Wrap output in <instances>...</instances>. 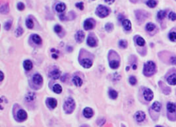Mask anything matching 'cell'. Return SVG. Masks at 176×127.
Here are the masks:
<instances>
[{"label":"cell","mask_w":176,"mask_h":127,"mask_svg":"<svg viewBox=\"0 0 176 127\" xmlns=\"http://www.w3.org/2000/svg\"><path fill=\"white\" fill-rule=\"evenodd\" d=\"M156 72V66L153 61H148L144 64L143 73L146 76H151Z\"/></svg>","instance_id":"obj_1"},{"label":"cell","mask_w":176,"mask_h":127,"mask_svg":"<svg viewBox=\"0 0 176 127\" xmlns=\"http://www.w3.org/2000/svg\"><path fill=\"white\" fill-rule=\"evenodd\" d=\"M63 109H64L65 113H72L75 109V102H74V99L72 98H67L65 102Z\"/></svg>","instance_id":"obj_2"},{"label":"cell","mask_w":176,"mask_h":127,"mask_svg":"<svg viewBox=\"0 0 176 127\" xmlns=\"http://www.w3.org/2000/svg\"><path fill=\"white\" fill-rule=\"evenodd\" d=\"M96 14L97 16L99 17L100 18H104V17H106L109 15V9L105 6L100 5L96 8Z\"/></svg>","instance_id":"obj_3"},{"label":"cell","mask_w":176,"mask_h":127,"mask_svg":"<svg viewBox=\"0 0 176 127\" xmlns=\"http://www.w3.org/2000/svg\"><path fill=\"white\" fill-rule=\"evenodd\" d=\"M95 25V21L93 19H88L85 21L84 22V28L86 30H90L94 28Z\"/></svg>","instance_id":"obj_4"},{"label":"cell","mask_w":176,"mask_h":127,"mask_svg":"<svg viewBox=\"0 0 176 127\" xmlns=\"http://www.w3.org/2000/svg\"><path fill=\"white\" fill-rule=\"evenodd\" d=\"M136 18L138 20L143 21L147 18L148 13L143 10H137V11H136Z\"/></svg>","instance_id":"obj_5"},{"label":"cell","mask_w":176,"mask_h":127,"mask_svg":"<svg viewBox=\"0 0 176 127\" xmlns=\"http://www.w3.org/2000/svg\"><path fill=\"white\" fill-rule=\"evenodd\" d=\"M144 98L147 101H151L154 98V93L149 89H146L144 91Z\"/></svg>","instance_id":"obj_6"},{"label":"cell","mask_w":176,"mask_h":127,"mask_svg":"<svg viewBox=\"0 0 176 127\" xmlns=\"http://www.w3.org/2000/svg\"><path fill=\"white\" fill-rule=\"evenodd\" d=\"M28 118V114L26 113V111L23 109H20L17 112V118L19 119V121H24L26 120Z\"/></svg>","instance_id":"obj_7"},{"label":"cell","mask_w":176,"mask_h":127,"mask_svg":"<svg viewBox=\"0 0 176 127\" xmlns=\"http://www.w3.org/2000/svg\"><path fill=\"white\" fill-rule=\"evenodd\" d=\"M135 118H136V120L137 122H141L144 120V119L146 118V115L143 111H138L135 114Z\"/></svg>","instance_id":"obj_8"},{"label":"cell","mask_w":176,"mask_h":127,"mask_svg":"<svg viewBox=\"0 0 176 127\" xmlns=\"http://www.w3.org/2000/svg\"><path fill=\"white\" fill-rule=\"evenodd\" d=\"M32 79H33V82L35 83L36 85H41L43 84V80L42 76L40 74H39V73L35 74L33 76Z\"/></svg>","instance_id":"obj_9"},{"label":"cell","mask_w":176,"mask_h":127,"mask_svg":"<svg viewBox=\"0 0 176 127\" xmlns=\"http://www.w3.org/2000/svg\"><path fill=\"white\" fill-rule=\"evenodd\" d=\"M84 38H85V34L83 31H78V32H77V34L75 35V39L77 41V43H82L83 41Z\"/></svg>","instance_id":"obj_10"},{"label":"cell","mask_w":176,"mask_h":127,"mask_svg":"<svg viewBox=\"0 0 176 127\" xmlns=\"http://www.w3.org/2000/svg\"><path fill=\"white\" fill-rule=\"evenodd\" d=\"M83 115L84 116L87 118H90L94 115V111L91 108L89 107H86L83 110Z\"/></svg>","instance_id":"obj_11"},{"label":"cell","mask_w":176,"mask_h":127,"mask_svg":"<svg viewBox=\"0 0 176 127\" xmlns=\"http://www.w3.org/2000/svg\"><path fill=\"white\" fill-rule=\"evenodd\" d=\"M50 77H51L52 79L57 80L59 79V78H60V76H61V72L58 70V69L53 70L51 73H50Z\"/></svg>","instance_id":"obj_12"},{"label":"cell","mask_w":176,"mask_h":127,"mask_svg":"<svg viewBox=\"0 0 176 127\" xmlns=\"http://www.w3.org/2000/svg\"><path fill=\"white\" fill-rule=\"evenodd\" d=\"M167 82L169 85H176V73H173L170 75L167 78Z\"/></svg>","instance_id":"obj_13"},{"label":"cell","mask_w":176,"mask_h":127,"mask_svg":"<svg viewBox=\"0 0 176 127\" xmlns=\"http://www.w3.org/2000/svg\"><path fill=\"white\" fill-rule=\"evenodd\" d=\"M81 65L84 67V68H90L92 66V61L90 59H84L82 60L81 62Z\"/></svg>","instance_id":"obj_14"},{"label":"cell","mask_w":176,"mask_h":127,"mask_svg":"<svg viewBox=\"0 0 176 127\" xmlns=\"http://www.w3.org/2000/svg\"><path fill=\"white\" fill-rule=\"evenodd\" d=\"M122 25L126 30H131V21L129 19H125L122 21Z\"/></svg>","instance_id":"obj_15"},{"label":"cell","mask_w":176,"mask_h":127,"mask_svg":"<svg viewBox=\"0 0 176 127\" xmlns=\"http://www.w3.org/2000/svg\"><path fill=\"white\" fill-rule=\"evenodd\" d=\"M23 67H24V68H25V70H28V71L32 70V67H33L32 61L30 60H25L24 63H23Z\"/></svg>","instance_id":"obj_16"},{"label":"cell","mask_w":176,"mask_h":127,"mask_svg":"<svg viewBox=\"0 0 176 127\" xmlns=\"http://www.w3.org/2000/svg\"><path fill=\"white\" fill-rule=\"evenodd\" d=\"M87 43L90 47H96L97 45V42H96V39L92 37V36H90L89 38H87Z\"/></svg>","instance_id":"obj_17"},{"label":"cell","mask_w":176,"mask_h":127,"mask_svg":"<svg viewBox=\"0 0 176 127\" xmlns=\"http://www.w3.org/2000/svg\"><path fill=\"white\" fill-rule=\"evenodd\" d=\"M48 105H50V107L52 109H55L57 107V100L55 98H48Z\"/></svg>","instance_id":"obj_18"},{"label":"cell","mask_w":176,"mask_h":127,"mask_svg":"<svg viewBox=\"0 0 176 127\" xmlns=\"http://www.w3.org/2000/svg\"><path fill=\"white\" fill-rule=\"evenodd\" d=\"M167 110L170 113H173L176 111V106L175 104L169 102L167 105Z\"/></svg>","instance_id":"obj_19"},{"label":"cell","mask_w":176,"mask_h":127,"mask_svg":"<svg viewBox=\"0 0 176 127\" xmlns=\"http://www.w3.org/2000/svg\"><path fill=\"white\" fill-rule=\"evenodd\" d=\"M159 85H160V87H161V89H162L163 92L165 94H169V93L171 92V89H170L169 87H168L167 86L165 85L164 83L160 82V83H159Z\"/></svg>","instance_id":"obj_20"},{"label":"cell","mask_w":176,"mask_h":127,"mask_svg":"<svg viewBox=\"0 0 176 127\" xmlns=\"http://www.w3.org/2000/svg\"><path fill=\"white\" fill-rule=\"evenodd\" d=\"M73 83L77 87H80L83 85V80L79 76H74L73 78Z\"/></svg>","instance_id":"obj_21"},{"label":"cell","mask_w":176,"mask_h":127,"mask_svg":"<svg viewBox=\"0 0 176 127\" xmlns=\"http://www.w3.org/2000/svg\"><path fill=\"white\" fill-rule=\"evenodd\" d=\"M109 66H110V67H111L112 69H114V70L118 69L119 66H120V62L116 60H112V61L109 63Z\"/></svg>","instance_id":"obj_22"},{"label":"cell","mask_w":176,"mask_h":127,"mask_svg":"<svg viewBox=\"0 0 176 127\" xmlns=\"http://www.w3.org/2000/svg\"><path fill=\"white\" fill-rule=\"evenodd\" d=\"M65 5L63 3H58L57 5L56 6V10L57 11L58 13H62L65 10Z\"/></svg>","instance_id":"obj_23"},{"label":"cell","mask_w":176,"mask_h":127,"mask_svg":"<svg viewBox=\"0 0 176 127\" xmlns=\"http://www.w3.org/2000/svg\"><path fill=\"white\" fill-rule=\"evenodd\" d=\"M0 12L1 14H8L9 12V6L8 3H5L3 6H1L0 8Z\"/></svg>","instance_id":"obj_24"},{"label":"cell","mask_w":176,"mask_h":127,"mask_svg":"<svg viewBox=\"0 0 176 127\" xmlns=\"http://www.w3.org/2000/svg\"><path fill=\"white\" fill-rule=\"evenodd\" d=\"M32 41L35 43L37 45H41L42 43V39L41 38L37 35H32Z\"/></svg>","instance_id":"obj_25"},{"label":"cell","mask_w":176,"mask_h":127,"mask_svg":"<svg viewBox=\"0 0 176 127\" xmlns=\"http://www.w3.org/2000/svg\"><path fill=\"white\" fill-rule=\"evenodd\" d=\"M109 95L111 98L113 99V100H115L118 98V92L116 91L115 90L111 89L109 91Z\"/></svg>","instance_id":"obj_26"},{"label":"cell","mask_w":176,"mask_h":127,"mask_svg":"<svg viewBox=\"0 0 176 127\" xmlns=\"http://www.w3.org/2000/svg\"><path fill=\"white\" fill-rule=\"evenodd\" d=\"M152 109H154V111L160 112V109H161V104L159 102H155L152 105Z\"/></svg>","instance_id":"obj_27"},{"label":"cell","mask_w":176,"mask_h":127,"mask_svg":"<svg viewBox=\"0 0 176 127\" xmlns=\"http://www.w3.org/2000/svg\"><path fill=\"white\" fill-rule=\"evenodd\" d=\"M53 91L56 93H61L62 92V87L59 84H56L53 86Z\"/></svg>","instance_id":"obj_28"},{"label":"cell","mask_w":176,"mask_h":127,"mask_svg":"<svg viewBox=\"0 0 176 127\" xmlns=\"http://www.w3.org/2000/svg\"><path fill=\"white\" fill-rule=\"evenodd\" d=\"M35 97H36V95L35 93L30 92L28 93V95H26V99L28 102H31L34 100V99L35 98Z\"/></svg>","instance_id":"obj_29"},{"label":"cell","mask_w":176,"mask_h":127,"mask_svg":"<svg viewBox=\"0 0 176 127\" xmlns=\"http://www.w3.org/2000/svg\"><path fill=\"white\" fill-rule=\"evenodd\" d=\"M167 15V12L164 10H160L157 13V18L160 20H162L165 18V17Z\"/></svg>","instance_id":"obj_30"},{"label":"cell","mask_w":176,"mask_h":127,"mask_svg":"<svg viewBox=\"0 0 176 127\" xmlns=\"http://www.w3.org/2000/svg\"><path fill=\"white\" fill-rule=\"evenodd\" d=\"M146 3H147V5L148 6L150 7L151 8H155L157 6V1H155V0H149V1H147L146 2Z\"/></svg>","instance_id":"obj_31"},{"label":"cell","mask_w":176,"mask_h":127,"mask_svg":"<svg viewBox=\"0 0 176 127\" xmlns=\"http://www.w3.org/2000/svg\"><path fill=\"white\" fill-rule=\"evenodd\" d=\"M146 29L148 32H151V31H154V30L156 29V25H154V23H149L146 25Z\"/></svg>","instance_id":"obj_32"},{"label":"cell","mask_w":176,"mask_h":127,"mask_svg":"<svg viewBox=\"0 0 176 127\" xmlns=\"http://www.w3.org/2000/svg\"><path fill=\"white\" fill-rule=\"evenodd\" d=\"M26 24L27 28L29 29H32L33 28V27H34V23H33V21H32V20L31 19H27L26 21Z\"/></svg>","instance_id":"obj_33"},{"label":"cell","mask_w":176,"mask_h":127,"mask_svg":"<svg viewBox=\"0 0 176 127\" xmlns=\"http://www.w3.org/2000/svg\"><path fill=\"white\" fill-rule=\"evenodd\" d=\"M136 43H137V44H138L139 46H144V45H145V41H144V39L143 38L140 37V36L137 38Z\"/></svg>","instance_id":"obj_34"},{"label":"cell","mask_w":176,"mask_h":127,"mask_svg":"<svg viewBox=\"0 0 176 127\" xmlns=\"http://www.w3.org/2000/svg\"><path fill=\"white\" fill-rule=\"evenodd\" d=\"M105 30L107 31L108 32H112V30L114 29V25H113V24L112 23H107L105 25Z\"/></svg>","instance_id":"obj_35"},{"label":"cell","mask_w":176,"mask_h":127,"mask_svg":"<svg viewBox=\"0 0 176 127\" xmlns=\"http://www.w3.org/2000/svg\"><path fill=\"white\" fill-rule=\"evenodd\" d=\"M119 46L121 48H126L127 47V42L125 40H121L119 42Z\"/></svg>","instance_id":"obj_36"},{"label":"cell","mask_w":176,"mask_h":127,"mask_svg":"<svg viewBox=\"0 0 176 127\" xmlns=\"http://www.w3.org/2000/svg\"><path fill=\"white\" fill-rule=\"evenodd\" d=\"M169 37L171 41H176V32H171L169 35Z\"/></svg>","instance_id":"obj_37"},{"label":"cell","mask_w":176,"mask_h":127,"mask_svg":"<svg viewBox=\"0 0 176 127\" xmlns=\"http://www.w3.org/2000/svg\"><path fill=\"white\" fill-rule=\"evenodd\" d=\"M23 32V30L21 27H19L15 30V35H16V36H19L22 35Z\"/></svg>","instance_id":"obj_38"},{"label":"cell","mask_w":176,"mask_h":127,"mask_svg":"<svg viewBox=\"0 0 176 127\" xmlns=\"http://www.w3.org/2000/svg\"><path fill=\"white\" fill-rule=\"evenodd\" d=\"M129 83L132 85H135L137 83V79L135 76H131L129 78Z\"/></svg>","instance_id":"obj_39"},{"label":"cell","mask_w":176,"mask_h":127,"mask_svg":"<svg viewBox=\"0 0 176 127\" xmlns=\"http://www.w3.org/2000/svg\"><path fill=\"white\" fill-rule=\"evenodd\" d=\"M169 18L171 21H176V13L173 12H171L169 15Z\"/></svg>","instance_id":"obj_40"},{"label":"cell","mask_w":176,"mask_h":127,"mask_svg":"<svg viewBox=\"0 0 176 127\" xmlns=\"http://www.w3.org/2000/svg\"><path fill=\"white\" fill-rule=\"evenodd\" d=\"M11 26H12V21H7V22L5 23L4 28H5V29H6V30H9L10 28H11Z\"/></svg>","instance_id":"obj_41"},{"label":"cell","mask_w":176,"mask_h":127,"mask_svg":"<svg viewBox=\"0 0 176 127\" xmlns=\"http://www.w3.org/2000/svg\"><path fill=\"white\" fill-rule=\"evenodd\" d=\"M17 8L19 10H23L25 8V6L22 2H19V3H17Z\"/></svg>","instance_id":"obj_42"},{"label":"cell","mask_w":176,"mask_h":127,"mask_svg":"<svg viewBox=\"0 0 176 127\" xmlns=\"http://www.w3.org/2000/svg\"><path fill=\"white\" fill-rule=\"evenodd\" d=\"M76 6H77V8H79L80 10H83L84 9V5L83 2H78V3H76Z\"/></svg>","instance_id":"obj_43"},{"label":"cell","mask_w":176,"mask_h":127,"mask_svg":"<svg viewBox=\"0 0 176 127\" xmlns=\"http://www.w3.org/2000/svg\"><path fill=\"white\" fill-rule=\"evenodd\" d=\"M61 30H62V28H61V26H60L59 25H55V32H57V33H59V32H61Z\"/></svg>","instance_id":"obj_44"},{"label":"cell","mask_w":176,"mask_h":127,"mask_svg":"<svg viewBox=\"0 0 176 127\" xmlns=\"http://www.w3.org/2000/svg\"><path fill=\"white\" fill-rule=\"evenodd\" d=\"M170 62L172 65H176V56H172L171 58Z\"/></svg>","instance_id":"obj_45"},{"label":"cell","mask_w":176,"mask_h":127,"mask_svg":"<svg viewBox=\"0 0 176 127\" xmlns=\"http://www.w3.org/2000/svg\"><path fill=\"white\" fill-rule=\"evenodd\" d=\"M114 1H115V0H105V1L107 3H108V4H112V3L114 2Z\"/></svg>","instance_id":"obj_46"},{"label":"cell","mask_w":176,"mask_h":127,"mask_svg":"<svg viewBox=\"0 0 176 127\" xmlns=\"http://www.w3.org/2000/svg\"><path fill=\"white\" fill-rule=\"evenodd\" d=\"M0 74H1V81H2V80H3V78H4V76H3V73L2 72H0Z\"/></svg>","instance_id":"obj_47"},{"label":"cell","mask_w":176,"mask_h":127,"mask_svg":"<svg viewBox=\"0 0 176 127\" xmlns=\"http://www.w3.org/2000/svg\"><path fill=\"white\" fill-rule=\"evenodd\" d=\"M64 17H65L64 15H63V14H62L61 15H60V19H61V20H63V19H64Z\"/></svg>","instance_id":"obj_48"},{"label":"cell","mask_w":176,"mask_h":127,"mask_svg":"<svg viewBox=\"0 0 176 127\" xmlns=\"http://www.w3.org/2000/svg\"><path fill=\"white\" fill-rule=\"evenodd\" d=\"M52 57H53V58H58V56L57 55H56V54H52Z\"/></svg>","instance_id":"obj_49"},{"label":"cell","mask_w":176,"mask_h":127,"mask_svg":"<svg viewBox=\"0 0 176 127\" xmlns=\"http://www.w3.org/2000/svg\"><path fill=\"white\" fill-rule=\"evenodd\" d=\"M133 69H134V70H136V69H137V65H133Z\"/></svg>","instance_id":"obj_50"},{"label":"cell","mask_w":176,"mask_h":127,"mask_svg":"<svg viewBox=\"0 0 176 127\" xmlns=\"http://www.w3.org/2000/svg\"><path fill=\"white\" fill-rule=\"evenodd\" d=\"M93 1H94V0H93Z\"/></svg>","instance_id":"obj_51"}]
</instances>
